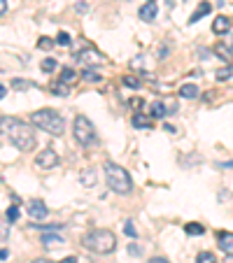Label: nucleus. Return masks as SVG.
<instances>
[{
	"label": "nucleus",
	"mask_w": 233,
	"mask_h": 263,
	"mask_svg": "<svg viewBox=\"0 0 233 263\" xmlns=\"http://www.w3.org/2000/svg\"><path fill=\"white\" fill-rule=\"evenodd\" d=\"M79 58H82L84 63H94V65L105 63V56L100 52H96V49H84V52H79Z\"/></svg>",
	"instance_id": "6e6552de"
},
{
	"label": "nucleus",
	"mask_w": 233,
	"mask_h": 263,
	"mask_svg": "<svg viewBox=\"0 0 233 263\" xmlns=\"http://www.w3.org/2000/svg\"><path fill=\"white\" fill-rule=\"evenodd\" d=\"M61 263H79V261H77V256H65Z\"/></svg>",
	"instance_id": "f704fd0d"
},
{
	"label": "nucleus",
	"mask_w": 233,
	"mask_h": 263,
	"mask_svg": "<svg viewBox=\"0 0 233 263\" xmlns=\"http://www.w3.org/2000/svg\"><path fill=\"white\" fill-rule=\"evenodd\" d=\"M17 219H19V207H17V205H12L10 210H7V221H10V224H14Z\"/></svg>",
	"instance_id": "bb28decb"
},
{
	"label": "nucleus",
	"mask_w": 233,
	"mask_h": 263,
	"mask_svg": "<svg viewBox=\"0 0 233 263\" xmlns=\"http://www.w3.org/2000/svg\"><path fill=\"white\" fill-rule=\"evenodd\" d=\"M124 84L126 86H131V89H138L140 86V82L136 79V77H124Z\"/></svg>",
	"instance_id": "c756f323"
},
{
	"label": "nucleus",
	"mask_w": 233,
	"mask_h": 263,
	"mask_svg": "<svg viewBox=\"0 0 233 263\" xmlns=\"http://www.w3.org/2000/svg\"><path fill=\"white\" fill-rule=\"evenodd\" d=\"M82 79H84V82H94V84H98L103 77L96 73V70H91V68H89V70H84V73H82Z\"/></svg>",
	"instance_id": "aec40b11"
},
{
	"label": "nucleus",
	"mask_w": 233,
	"mask_h": 263,
	"mask_svg": "<svg viewBox=\"0 0 233 263\" xmlns=\"http://www.w3.org/2000/svg\"><path fill=\"white\" fill-rule=\"evenodd\" d=\"M217 242H219V249L226 254H233V233L224 231L217 235Z\"/></svg>",
	"instance_id": "1a4fd4ad"
},
{
	"label": "nucleus",
	"mask_w": 233,
	"mask_h": 263,
	"mask_svg": "<svg viewBox=\"0 0 233 263\" xmlns=\"http://www.w3.org/2000/svg\"><path fill=\"white\" fill-rule=\"evenodd\" d=\"M73 135L75 140L82 145V147H89L96 140V126L91 124V119L84 114H77L73 121Z\"/></svg>",
	"instance_id": "39448f33"
},
{
	"label": "nucleus",
	"mask_w": 233,
	"mask_h": 263,
	"mask_svg": "<svg viewBox=\"0 0 233 263\" xmlns=\"http://www.w3.org/2000/svg\"><path fill=\"white\" fill-rule=\"evenodd\" d=\"M54 94H61V95H68V86H63V82H58V84L52 86Z\"/></svg>",
	"instance_id": "c85d7f7f"
},
{
	"label": "nucleus",
	"mask_w": 233,
	"mask_h": 263,
	"mask_svg": "<svg viewBox=\"0 0 233 263\" xmlns=\"http://www.w3.org/2000/svg\"><path fill=\"white\" fill-rule=\"evenodd\" d=\"M31 86H35V84H33V82H26V79H14V82H12V89H17V91L31 89Z\"/></svg>",
	"instance_id": "5701e85b"
},
{
	"label": "nucleus",
	"mask_w": 233,
	"mask_h": 263,
	"mask_svg": "<svg viewBox=\"0 0 233 263\" xmlns=\"http://www.w3.org/2000/svg\"><path fill=\"white\" fill-rule=\"evenodd\" d=\"M42 244L52 249V247H63L65 240L61 238V235H56V233H44V235H42Z\"/></svg>",
	"instance_id": "f8f14e48"
},
{
	"label": "nucleus",
	"mask_w": 233,
	"mask_h": 263,
	"mask_svg": "<svg viewBox=\"0 0 233 263\" xmlns=\"http://www.w3.org/2000/svg\"><path fill=\"white\" fill-rule=\"evenodd\" d=\"M128 254H133V256H140V254H142V249H140L138 244H128Z\"/></svg>",
	"instance_id": "2f4dec72"
},
{
	"label": "nucleus",
	"mask_w": 233,
	"mask_h": 263,
	"mask_svg": "<svg viewBox=\"0 0 233 263\" xmlns=\"http://www.w3.org/2000/svg\"><path fill=\"white\" fill-rule=\"evenodd\" d=\"M233 77V68L231 65H226V68H222V70H217V79L219 82H229Z\"/></svg>",
	"instance_id": "412c9836"
},
{
	"label": "nucleus",
	"mask_w": 233,
	"mask_h": 263,
	"mask_svg": "<svg viewBox=\"0 0 233 263\" xmlns=\"http://www.w3.org/2000/svg\"><path fill=\"white\" fill-rule=\"evenodd\" d=\"M103 170H105L107 187L115 191V193H119V196L131 193V189H133V179H131V175H128L126 168H121L119 163H112V161H105Z\"/></svg>",
	"instance_id": "20e7f679"
},
{
	"label": "nucleus",
	"mask_w": 233,
	"mask_h": 263,
	"mask_svg": "<svg viewBox=\"0 0 233 263\" xmlns=\"http://www.w3.org/2000/svg\"><path fill=\"white\" fill-rule=\"evenodd\" d=\"M149 263H170V261L163 259V256H154V259H149Z\"/></svg>",
	"instance_id": "473e14b6"
},
{
	"label": "nucleus",
	"mask_w": 233,
	"mask_h": 263,
	"mask_svg": "<svg viewBox=\"0 0 233 263\" xmlns=\"http://www.w3.org/2000/svg\"><path fill=\"white\" fill-rule=\"evenodd\" d=\"M149 114H152V119H163L168 112H166V105L156 100V103H152V105H149Z\"/></svg>",
	"instance_id": "2eb2a0df"
},
{
	"label": "nucleus",
	"mask_w": 233,
	"mask_h": 263,
	"mask_svg": "<svg viewBox=\"0 0 233 263\" xmlns=\"http://www.w3.org/2000/svg\"><path fill=\"white\" fill-rule=\"evenodd\" d=\"M224 263H233V254H226V259H224Z\"/></svg>",
	"instance_id": "58836bf2"
},
{
	"label": "nucleus",
	"mask_w": 233,
	"mask_h": 263,
	"mask_svg": "<svg viewBox=\"0 0 233 263\" xmlns=\"http://www.w3.org/2000/svg\"><path fill=\"white\" fill-rule=\"evenodd\" d=\"M7 259V249H0V261H5Z\"/></svg>",
	"instance_id": "e433bc0d"
},
{
	"label": "nucleus",
	"mask_w": 233,
	"mask_h": 263,
	"mask_svg": "<svg viewBox=\"0 0 233 263\" xmlns=\"http://www.w3.org/2000/svg\"><path fill=\"white\" fill-rule=\"evenodd\" d=\"M196 263H217V259H214L212 252H201L196 256Z\"/></svg>",
	"instance_id": "4be33fe9"
},
{
	"label": "nucleus",
	"mask_w": 233,
	"mask_h": 263,
	"mask_svg": "<svg viewBox=\"0 0 233 263\" xmlns=\"http://www.w3.org/2000/svg\"><path fill=\"white\" fill-rule=\"evenodd\" d=\"M33 263H52V261H47V259H35Z\"/></svg>",
	"instance_id": "ea45409f"
},
{
	"label": "nucleus",
	"mask_w": 233,
	"mask_h": 263,
	"mask_svg": "<svg viewBox=\"0 0 233 263\" xmlns=\"http://www.w3.org/2000/svg\"><path fill=\"white\" fill-rule=\"evenodd\" d=\"M222 168H233V161H226V163H219Z\"/></svg>",
	"instance_id": "4c0bfd02"
},
{
	"label": "nucleus",
	"mask_w": 233,
	"mask_h": 263,
	"mask_svg": "<svg viewBox=\"0 0 233 263\" xmlns=\"http://www.w3.org/2000/svg\"><path fill=\"white\" fill-rule=\"evenodd\" d=\"M124 233H126L128 238H138V231H136L133 221H126V224H124Z\"/></svg>",
	"instance_id": "393cba45"
},
{
	"label": "nucleus",
	"mask_w": 233,
	"mask_h": 263,
	"mask_svg": "<svg viewBox=\"0 0 233 263\" xmlns=\"http://www.w3.org/2000/svg\"><path fill=\"white\" fill-rule=\"evenodd\" d=\"M56 44H61V47H68V44H70V35H68L65 31H61L58 35H56Z\"/></svg>",
	"instance_id": "b1692460"
},
{
	"label": "nucleus",
	"mask_w": 233,
	"mask_h": 263,
	"mask_svg": "<svg viewBox=\"0 0 233 263\" xmlns=\"http://www.w3.org/2000/svg\"><path fill=\"white\" fill-rule=\"evenodd\" d=\"M0 133L10 140L12 147H17L19 151H33L38 145L35 137V128L31 124H26L17 116H0Z\"/></svg>",
	"instance_id": "f257e3e1"
},
{
	"label": "nucleus",
	"mask_w": 233,
	"mask_h": 263,
	"mask_svg": "<svg viewBox=\"0 0 233 263\" xmlns=\"http://www.w3.org/2000/svg\"><path fill=\"white\" fill-rule=\"evenodd\" d=\"M75 79H77V73H75L73 68H63V70H61V82H63V84H73Z\"/></svg>",
	"instance_id": "6ab92c4d"
},
{
	"label": "nucleus",
	"mask_w": 233,
	"mask_h": 263,
	"mask_svg": "<svg viewBox=\"0 0 233 263\" xmlns=\"http://www.w3.org/2000/svg\"><path fill=\"white\" fill-rule=\"evenodd\" d=\"M7 12V0H0V17Z\"/></svg>",
	"instance_id": "72a5a7b5"
},
{
	"label": "nucleus",
	"mask_w": 233,
	"mask_h": 263,
	"mask_svg": "<svg viewBox=\"0 0 233 263\" xmlns=\"http://www.w3.org/2000/svg\"><path fill=\"white\" fill-rule=\"evenodd\" d=\"M7 233H10V228L5 226V221L0 219V240H5V238H7Z\"/></svg>",
	"instance_id": "7c9ffc66"
},
{
	"label": "nucleus",
	"mask_w": 233,
	"mask_h": 263,
	"mask_svg": "<svg viewBox=\"0 0 233 263\" xmlns=\"http://www.w3.org/2000/svg\"><path fill=\"white\" fill-rule=\"evenodd\" d=\"M212 31L217 33V35L229 33V31H231V19H229V17H217V19L212 21Z\"/></svg>",
	"instance_id": "9b49d317"
},
{
	"label": "nucleus",
	"mask_w": 233,
	"mask_h": 263,
	"mask_svg": "<svg viewBox=\"0 0 233 263\" xmlns=\"http://www.w3.org/2000/svg\"><path fill=\"white\" fill-rule=\"evenodd\" d=\"M79 182L84 184V187H96V182H98V175H96V170L94 168H84V170H79Z\"/></svg>",
	"instance_id": "9d476101"
},
{
	"label": "nucleus",
	"mask_w": 233,
	"mask_h": 263,
	"mask_svg": "<svg viewBox=\"0 0 233 263\" xmlns=\"http://www.w3.org/2000/svg\"><path fill=\"white\" fill-rule=\"evenodd\" d=\"M38 47L47 52V49H52V47H54V40H52V38H40V40H38Z\"/></svg>",
	"instance_id": "a878e982"
},
{
	"label": "nucleus",
	"mask_w": 233,
	"mask_h": 263,
	"mask_svg": "<svg viewBox=\"0 0 233 263\" xmlns=\"http://www.w3.org/2000/svg\"><path fill=\"white\" fill-rule=\"evenodd\" d=\"M54 68H56V61H54V58H44V61H42V70H44V73H52Z\"/></svg>",
	"instance_id": "cd10ccee"
},
{
	"label": "nucleus",
	"mask_w": 233,
	"mask_h": 263,
	"mask_svg": "<svg viewBox=\"0 0 233 263\" xmlns=\"http://www.w3.org/2000/svg\"><path fill=\"white\" fill-rule=\"evenodd\" d=\"M5 94H7V86H5V84H0V100L5 98Z\"/></svg>",
	"instance_id": "c9c22d12"
},
{
	"label": "nucleus",
	"mask_w": 233,
	"mask_h": 263,
	"mask_svg": "<svg viewBox=\"0 0 233 263\" xmlns=\"http://www.w3.org/2000/svg\"><path fill=\"white\" fill-rule=\"evenodd\" d=\"M149 2H154V0H149Z\"/></svg>",
	"instance_id": "a19ab883"
},
{
	"label": "nucleus",
	"mask_w": 233,
	"mask_h": 263,
	"mask_svg": "<svg viewBox=\"0 0 233 263\" xmlns=\"http://www.w3.org/2000/svg\"><path fill=\"white\" fill-rule=\"evenodd\" d=\"M210 12H212V5H210V2H201V5H198V10H196V12H194V14L189 17V23L201 21L203 17H205V14H210Z\"/></svg>",
	"instance_id": "4468645a"
},
{
	"label": "nucleus",
	"mask_w": 233,
	"mask_h": 263,
	"mask_svg": "<svg viewBox=\"0 0 233 263\" xmlns=\"http://www.w3.org/2000/svg\"><path fill=\"white\" fill-rule=\"evenodd\" d=\"M31 124L35 128H40L44 133H49V135L58 137L63 135L65 131V119L56 110H49V107H44V110H38V112H33L31 114Z\"/></svg>",
	"instance_id": "7ed1b4c3"
},
{
	"label": "nucleus",
	"mask_w": 233,
	"mask_h": 263,
	"mask_svg": "<svg viewBox=\"0 0 233 263\" xmlns=\"http://www.w3.org/2000/svg\"><path fill=\"white\" fill-rule=\"evenodd\" d=\"M58 154L54 151V149H42L38 156H35V166L40 170H52V168H56L58 166Z\"/></svg>",
	"instance_id": "423d86ee"
},
{
	"label": "nucleus",
	"mask_w": 233,
	"mask_h": 263,
	"mask_svg": "<svg viewBox=\"0 0 233 263\" xmlns=\"http://www.w3.org/2000/svg\"><path fill=\"white\" fill-rule=\"evenodd\" d=\"M82 244L89 252L105 256V254H112L116 249V235L107 228H94V231H86L82 235Z\"/></svg>",
	"instance_id": "f03ea898"
},
{
	"label": "nucleus",
	"mask_w": 233,
	"mask_h": 263,
	"mask_svg": "<svg viewBox=\"0 0 233 263\" xmlns=\"http://www.w3.org/2000/svg\"><path fill=\"white\" fill-rule=\"evenodd\" d=\"M156 5H154V2H147V5H145V7H140V19H142V21H154V19H156Z\"/></svg>",
	"instance_id": "ddd939ff"
},
{
	"label": "nucleus",
	"mask_w": 233,
	"mask_h": 263,
	"mask_svg": "<svg viewBox=\"0 0 233 263\" xmlns=\"http://www.w3.org/2000/svg\"><path fill=\"white\" fill-rule=\"evenodd\" d=\"M184 231H187V235H203V233H205V226L196 224V221H189V224L184 226Z\"/></svg>",
	"instance_id": "a211bd4d"
},
{
	"label": "nucleus",
	"mask_w": 233,
	"mask_h": 263,
	"mask_svg": "<svg viewBox=\"0 0 233 263\" xmlns=\"http://www.w3.org/2000/svg\"><path fill=\"white\" fill-rule=\"evenodd\" d=\"M26 210H28V214H31L33 219H44L49 214V210H47V205H44L42 200H31Z\"/></svg>",
	"instance_id": "0eeeda50"
},
{
	"label": "nucleus",
	"mask_w": 233,
	"mask_h": 263,
	"mask_svg": "<svg viewBox=\"0 0 233 263\" xmlns=\"http://www.w3.org/2000/svg\"><path fill=\"white\" fill-rule=\"evenodd\" d=\"M198 94H201V91H198V86L196 84H184L180 89V95L182 98H189V100L191 98H198Z\"/></svg>",
	"instance_id": "dca6fc26"
},
{
	"label": "nucleus",
	"mask_w": 233,
	"mask_h": 263,
	"mask_svg": "<svg viewBox=\"0 0 233 263\" xmlns=\"http://www.w3.org/2000/svg\"><path fill=\"white\" fill-rule=\"evenodd\" d=\"M131 124L136 128H152V119L145 114H133V119H131Z\"/></svg>",
	"instance_id": "f3484780"
}]
</instances>
